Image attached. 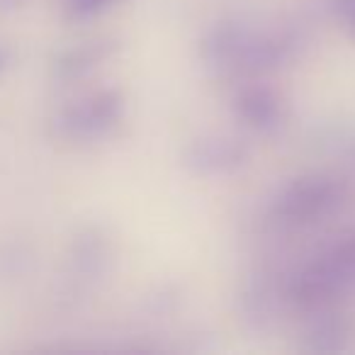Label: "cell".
Here are the masks:
<instances>
[{
    "instance_id": "cell-6",
    "label": "cell",
    "mask_w": 355,
    "mask_h": 355,
    "mask_svg": "<svg viewBox=\"0 0 355 355\" xmlns=\"http://www.w3.org/2000/svg\"><path fill=\"white\" fill-rule=\"evenodd\" d=\"M309 338L314 350H338L345 338V326L336 319H324L316 324Z\"/></svg>"
},
{
    "instance_id": "cell-4",
    "label": "cell",
    "mask_w": 355,
    "mask_h": 355,
    "mask_svg": "<svg viewBox=\"0 0 355 355\" xmlns=\"http://www.w3.org/2000/svg\"><path fill=\"white\" fill-rule=\"evenodd\" d=\"M246 161V148L232 139H202L188 151V163L200 173H227Z\"/></svg>"
},
{
    "instance_id": "cell-1",
    "label": "cell",
    "mask_w": 355,
    "mask_h": 355,
    "mask_svg": "<svg viewBox=\"0 0 355 355\" xmlns=\"http://www.w3.org/2000/svg\"><path fill=\"white\" fill-rule=\"evenodd\" d=\"M355 285V236L340 241L326 256L300 272L292 282V300L297 304H319L336 292Z\"/></svg>"
},
{
    "instance_id": "cell-2",
    "label": "cell",
    "mask_w": 355,
    "mask_h": 355,
    "mask_svg": "<svg viewBox=\"0 0 355 355\" xmlns=\"http://www.w3.org/2000/svg\"><path fill=\"white\" fill-rule=\"evenodd\" d=\"M340 202V188L329 178H302L282 190L275 214L282 222L304 224L329 214Z\"/></svg>"
},
{
    "instance_id": "cell-9",
    "label": "cell",
    "mask_w": 355,
    "mask_h": 355,
    "mask_svg": "<svg viewBox=\"0 0 355 355\" xmlns=\"http://www.w3.org/2000/svg\"><path fill=\"white\" fill-rule=\"evenodd\" d=\"M331 6L348 20V25L355 30V0H331Z\"/></svg>"
},
{
    "instance_id": "cell-10",
    "label": "cell",
    "mask_w": 355,
    "mask_h": 355,
    "mask_svg": "<svg viewBox=\"0 0 355 355\" xmlns=\"http://www.w3.org/2000/svg\"><path fill=\"white\" fill-rule=\"evenodd\" d=\"M0 64H3V54H0Z\"/></svg>"
},
{
    "instance_id": "cell-3",
    "label": "cell",
    "mask_w": 355,
    "mask_h": 355,
    "mask_svg": "<svg viewBox=\"0 0 355 355\" xmlns=\"http://www.w3.org/2000/svg\"><path fill=\"white\" fill-rule=\"evenodd\" d=\"M122 117V98L117 93H98L61 114V127L71 137L90 139L112 129Z\"/></svg>"
},
{
    "instance_id": "cell-7",
    "label": "cell",
    "mask_w": 355,
    "mask_h": 355,
    "mask_svg": "<svg viewBox=\"0 0 355 355\" xmlns=\"http://www.w3.org/2000/svg\"><path fill=\"white\" fill-rule=\"evenodd\" d=\"M107 51V46H100V44H95V46H88V49H78V51H73V54L69 56V59H64V64H61V69H64V73H69V76H78V73H83V71H88V69H93L95 64L100 61V56Z\"/></svg>"
},
{
    "instance_id": "cell-8",
    "label": "cell",
    "mask_w": 355,
    "mask_h": 355,
    "mask_svg": "<svg viewBox=\"0 0 355 355\" xmlns=\"http://www.w3.org/2000/svg\"><path fill=\"white\" fill-rule=\"evenodd\" d=\"M117 0H66L71 17H76V20H88V17L100 15V12L107 10Z\"/></svg>"
},
{
    "instance_id": "cell-5",
    "label": "cell",
    "mask_w": 355,
    "mask_h": 355,
    "mask_svg": "<svg viewBox=\"0 0 355 355\" xmlns=\"http://www.w3.org/2000/svg\"><path fill=\"white\" fill-rule=\"evenodd\" d=\"M236 114L258 132H270L280 124L282 107L280 100L272 90L253 85V88L241 90L236 98Z\"/></svg>"
}]
</instances>
